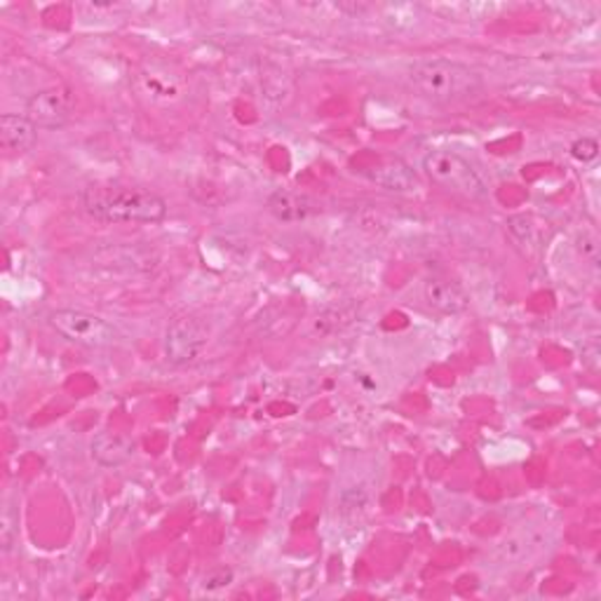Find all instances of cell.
Wrapping results in <instances>:
<instances>
[{
    "label": "cell",
    "mask_w": 601,
    "mask_h": 601,
    "mask_svg": "<svg viewBox=\"0 0 601 601\" xmlns=\"http://www.w3.org/2000/svg\"><path fill=\"white\" fill-rule=\"evenodd\" d=\"M81 200L83 210L104 224H157L167 216V200L144 186L97 181Z\"/></svg>",
    "instance_id": "1"
},
{
    "label": "cell",
    "mask_w": 601,
    "mask_h": 601,
    "mask_svg": "<svg viewBox=\"0 0 601 601\" xmlns=\"http://www.w3.org/2000/svg\"><path fill=\"white\" fill-rule=\"evenodd\" d=\"M406 85L435 104L472 99L484 90V78L451 59H421L406 69Z\"/></svg>",
    "instance_id": "2"
},
{
    "label": "cell",
    "mask_w": 601,
    "mask_h": 601,
    "mask_svg": "<svg viewBox=\"0 0 601 601\" xmlns=\"http://www.w3.org/2000/svg\"><path fill=\"white\" fill-rule=\"evenodd\" d=\"M423 172L433 184L466 200L482 202L488 198V186L463 155L453 151H431L423 157Z\"/></svg>",
    "instance_id": "3"
},
{
    "label": "cell",
    "mask_w": 601,
    "mask_h": 601,
    "mask_svg": "<svg viewBox=\"0 0 601 601\" xmlns=\"http://www.w3.org/2000/svg\"><path fill=\"white\" fill-rule=\"evenodd\" d=\"M50 327L61 339L85 347H108L120 341V334L114 325L99 318V315H92L85 310H55L50 315Z\"/></svg>",
    "instance_id": "4"
},
{
    "label": "cell",
    "mask_w": 601,
    "mask_h": 601,
    "mask_svg": "<svg viewBox=\"0 0 601 601\" xmlns=\"http://www.w3.org/2000/svg\"><path fill=\"white\" fill-rule=\"evenodd\" d=\"M210 331L193 315H181L172 320L165 334V357L174 367H186L202 355Z\"/></svg>",
    "instance_id": "5"
},
{
    "label": "cell",
    "mask_w": 601,
    "mask_h": 601,
    "mask_svg": "<svg viewBox=\"0 0 601 601\" xmlns=\"http://www.w3.org/2000/svg\"><path fill=\"white\" fill-rule=\"evenodd\" d=\"M75 108L73 92L69 87H47L36 92L26 102L24 116L36 125L38 130H59L71 120Z\"/></svg>",
    "instance_id": "6"
},
{
    "label": "cell",
    "mask_w": 601,
    "mask_h": 601,
    "mask_svg": "<svg viewBox=\"0 0 601 601\" xmlns=\"http://www.w3.org/2000/svg\"><path fill=\"white\" fill-rule=\"evenodd\" d=\"M423 296H425V300H428L431 308H435L437 313H445V315L463 313L470 304V298L461 284L449 280V278H441V275H435L425 282Z\"/></svg>",
    "instance_id": "7"
},
{
    "label": "cell",
    "mask_w": 601,
    "mask_h": 601,
    "mask_svg": "<svg viewBox=\"0 0 601 601\" xmlns=\"http://www.w3.org/2000/svg\"><path fill=\"white\" fill-rule=\"evenodd\" d=\"M367 177L394 193H414L419 188V174L400 157H386V161L376 163V167L367 169Z\"/></svg>",
    "instance_id": "8"
},
{
    "label": "cell",
    "mask_w": 601,
    "mask_h": 601,
    "mask_svg": "<svg viewBox=\"0 0 601 601\" xmlns=\"http://www.w3.org/2000/svg\"><path fill=\"white\" fill-rule=\"evenodd\" d=\"M92 458L104 468H118L132 461V456L137 451V445L132 437L128 435H118V433H99L92 439L90 445Z\"/></svg>",
    "instance_id": "9"
},
{
    "label": "cell",
    "mask_w": 601,
    "mask_h": 601,
    "mask_svg": "<svg viewBox=\"0 0 601 601\" xmlns=\"http://www.w3.org/2000/svg\"><path fill=\"white\" fill-rule=\"evenodd\" d=\"M36 137H38V128L26 116L5 114L0 118V144H3L8 153L12 155L26 153L36 144Z\"/></svg>",
    "instance_id": "10"
},
{
    "label": "cell",
    "mask_w": 601,
    "mask_h": 601,
    "mask_svg": "<svg viewBox=\"0 0 601 601\" xmlns=\"http://www.w3.org/2000/svg\"><path fill=\"white\" fill-rule=\"evenodd\" d=\"M268 212L280 221H300L313 212V202L292 191H275L268 198Z\"/></svg>",
    "instance_id": "11"
},
{
    "label": "cell",
    "mask_w": 601,
    "mask_h": 601,
    "mask_svg": "<svg viewBox=\"0 0 601 601\" xmlns=\"http://www.w3.org/2000/svg\"><path fill=\"white\" fill-rule=\"evenodd\" d=\"M571 155L576 157L578 163H592L594 157L599 155L597 139H592V137H582V139L574 141V144H571Z\"/></svg>",
    "instance_id": "12"
}]
</instances>
